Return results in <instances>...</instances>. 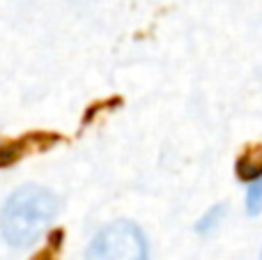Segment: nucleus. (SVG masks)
Instances as JSON below:
<instances>
[{"label":"nucleus","mask_w":262,"mask_h":260,"mask_svg":"<svg viewBox=\"0 0 262 260\" xmlns=\"http://www.w3.org/2000/svg\"><path fill=\"white\" fill-rule=\"evenodd\" d=\"M58 214V198L41 187H23L7 198L0 212V230L12 247L32 244Z\"/></svg>","instance_id":"f257e3e1"},{"label":"nucleus","mask_w":262,"mask_h":260,"mask_svg":"<svg viewBox=\"0 0 262 260\" xmlns=\"http://www.w3.org/2000/svg\"><path fill=\"white\" fill-rule=\"evenodd\" d=\"M88 260H147V242L138 226L115 221L106 226L88 249Z\"/></svg>","instance_id":"f03ea898"},{"label":"nucleus","mask_w":262,"mask_h":260,"mask_svg":"<svg viewBox=\"0 0 262 260\" xmlns=\"http://www.w3.org/2000/svg\"><path fill=\"white\" fill-rule=\"evenodd\" d=\"M246 205H249L251 214H258V212L262 210V178H258L249 187V193H246Z\"/></svg>","instance_id":"7ed1b4c3"}]
</instances>
